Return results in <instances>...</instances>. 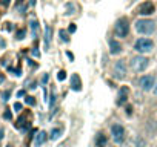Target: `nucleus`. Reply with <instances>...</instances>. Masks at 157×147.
I'll list each match as a JSON object with an SVG mask.
<instances>
[{
	"instance_id": "obj_33",
	"label": "nucleus",
	"mask_w": 157,
	"mask_h": 147,
	"mask_svg": "<svg viewBox=\"0 0 157 147\" xmlns=\"http://www.w3.org/2000/svg\"><path fill=\"white\" fill-rule=\"evenodd\" d=\"M29 5H36V0H29Z\"/></svg>"
},
{
	"instance_id": "obj_18",
	"label": "nucleus",
	"mask_w": 157,
	"mask_h": 147,
	"mask_svg": "<svg viewBox=\"0 0 157 147\" xmlns=\"http://www.w3.org/2000/svg\"><path fill=\"white\" fill-rule=\"evenodd\" d=\"M59 35H60V38H62V41H70V35H68V32H66L65 29H60L59 31Z\"/></svg>"
},
{
	"instance_id": "obj_29",
	"label": "nucleus",
	"mask_w": 157,
	"mask_h": 147,
	"mask_svg": "<svg viewBox=\"0 0 157 147\" xmlns=\"http://www.w3.org/2000/svg\"><path fill=\"white\" fill-rule=\"evenodd\" d=\"M32 55H34V57H40V54H39V51H37V47L32 49Z\"/></svg>"
},
{
	"instance_id": "obj_5",
	"label": "nucleus",
	"mask_w": 157,
	"mask_h": 147,
	"mask_svg": "<svg viewBox=\"0 0 157 147\" xmlns=\"http://www.w3.org/2000/svg\"><path fill=\"white\" fill-rule=\"evenodd\" d=\"M111 135H113V139H114L116 144H120L125 139V130L120 124H114L111 127Z\"/></svg>"
},
{
	"instance_id": "obj_22",
	"label": "nucleus",
	"mask_w": 157,
	"mask_h": 147,
	"mask_svg": "<svg viewBox=\"0 0 157 147\" xmlns=\"http://www.w3.org/2000/svg\"><path fill=\"white\" fill-rule=\"evenodd\" d=\"M25 34H26V31H25V29H20V31L17 32V38H19V40L25 38Z\"/></svg>"
},
{
	"instance_id": "obj_15",
	"label": "nucleus",
	"mask_w": 157,
	"mask_h": 147,
	"mask_svg": "<svg viewBox=\"0 0 157 147\" xmlns=\"http://www.w3.org/2000/svg\"><path fill=\"white\" fill-rule=\"evenodd\" d=\"M9 2L11 0H0V12H5L6 9H8V6H9Z\"/></svg>"
},
{
	"instance_id": "obj_26",
	"label": "nucleus",
	"mask_w": 157,
	"mask_h": 147,
	"mask_svg": "<svg viewBox=\"0 0 157 147\" xmlns=\"http://www.w3.org/2000/svg\"><path fill=\"white\" fill-rule=\"evenodd\" d=\"M54 101H56V93H54V90L51 92V100H49V106H53L54 104Z\"/></svg>"
},
{
	"instance_id": "obj_34",
	"label": "nucleus",
	"mask_w": 157,
	"mask_h": 147,
	"mask_svg": "<svg viewBox=\"0 0 157 147\" xmlns=\"http://www.w3.org/2000/svg\"><path fill=\"white\" fill-rule=\"evenodd\" d=\"M154 93H155V96H157V84H155V87H154Z\"/></svg>"
},
{
	"instance_id": "obj_2",
	"label": "nucleus",
	"mask_w": 157,
	"mask_h": 147,
	"mask_svg": "<svg viewBox=\"0 0 157 147\" xmlns=\"http://www.w3.org/2000/svg\"><path fill=\"white\" fill-rule=\"evenodd\" d=\"M152 47H154V43H152V40H149V38H139V40L136 41V44H134V49H136L137 52H142V54L151 52Z\"/></svg>"
},
{
	"instance_id": "obj_31",
	"label": "nucleus",
	"mask_w": 157,
	"mask_h": 147,
	"mask_svg": "<svg viewBox=\"0 0 157 147\" xmlns=\"http://www.w3.org/2000/svg\"><path fill=\"white\" fill-rule=\"evenodd\" d=\"M66 55H68V58H70V60H74V55H73L71 52H66Z\"/></svg>"
},
{
	"instance_id": "obj_27",
	"label": "nucleus",
	"mask_w": 157,
	"mask_h": 147,
	"mask_svg": "<svg viewBox=\"0 0 157 147\" xmlns=\"http://www.w3.org/2000/svg\"><path fill=\"white\" fill-rule=\"evenodd\" d=\"M49 80V75H48V74H45V75H43V80H42V83L43 84H46V81Z\"/></svg>"
},
{
	"instance_id": "obj_13",
	"label": "nucleus",
	"mask_w": 157,
	"mask_h": 147,
	"mask_svg": "<svg viewBox=\"0 0 157 147\" xmlns=\"http://www.w3.org/2000/svg\"><path fill=\"white\" fill-rule=\"evenodd\" d=\"M106 142H108V138L105 133H99L97 138H96V147H106Z\"/></svg>"
},
{
	"instance_id": "obj_10",
	"label": "nucleus",
	"mask_w": 157,
	"mask_h": 147,
	"mask_svg": "<svg viewBox=\"0 0 157 147\" xmlns=\"http://www.w3.org/2000/svg\"><path fill=\"white\" fill-rule=\"evenodd\" d=\"M28 116H29V113H26V116L22 115V116L17 119V122H15V127H19V129H28V127H29Z\"/></svg>"
},
{
	"instance_id": "obj_25",
	"label": "nucleus",
	"mask_w": 157,
	"mask_h": 147,
	"mask_svg": "<svg viewBox=\"0 0 157 147\" xmlns=\"http://www.w3.org/2000/svg\"><path fill=\"white\" fill-rule=\"evenodd\" d=\"M9 95H11V92L9 90H5L3 93H2V96H3V100L6 101V100H9Z\"/></svg>"
},
{
	"instance_id": "obj_30",
	"label": "nucleus",
	"mask_w": 157,
	"mask_h": 147,
	"mask_svg": "<svg viewBox=\"0 0 157 147\" xmlns=\"http://www.w3.org/2000/svg\"><path fill=\"white\" fill-rule=\"evenodd\" d=\"M23 95H25V90H19L17 92V96H23Z\"/></svg>"
},
{
	"instance_id": "obj_3",
	"label": "nucleus",
	"mask_w": 157,
	"mask_h": 147,
	"mask_svg": "<svg viewBox=\"0 0 157 147\" xmlns=\"http://www.w3.org/2000/svg\"><path fill=\"white\" fill-rule=\"evenodd\" d=\"M148 58H145L143 55H137V57H132L131 58V67L132 70H136V72H142L148 67Z\"/></svg>"
},
{
	"instance_id": "obj_9",
	"label": "nucleus",
	"mask_w": 157,
	"mask_h": 147,
	"mask_svg": "<svg viewBox=\"0 0 157 147\" xmlns=\"http://www.w3.org/2000/svg\"><path fill=\"white\" fill-rule=\"evenodd\" d=\"M71 89L76 90V92L82 90V80H80L79 74H73L71 75Z\"/></svg>"
},
{
	"instance_id": "obj_8",
	"label": "nucleus",
	"mask_w": 157,
	"mask_h": 147,
	"mask_svg": "<svg viewBox=\"0 0 157 147\" xmlns=\"http://www.w3.org/2000/svg\"><path fill=\"white\" fill-rule=\"evenodd\" d=\"M155 11V8H154V3L152 2H145V3H142L140 6H139V9H137V12L140 14V15H149V14H152Z\"/></svg>"
},
{
	"instance_id": "obj_28",
	"label": "nucleus",
	"mask_w": 157,
	"mask_h": 147,
	"mask_svg": "<svg viewBox=\"0 0 157 147\" xmlns=\"http://www.w3.org/2000/svg\"><path fill=\"white\" fill-rule=\"evenodd\" d=\"M14 109L15 110H22V104L20 103H14Z\"/></svg>"
},
{
	"instance_id": "obj_35",
	"label": "nucleus",
	"mask_w": 157,
	"mask_h": 147,
	"mask_svg": "<svg viewBox=\"0 0 157 147\" xmlns=\"http://www.w3.org/2000/svg\"><path fill=\"white\" fill-rule=\"evenodd\" d=\"M8 147H11V145H8Z\"/></svg>"
},
{
	"instance_id": "obj_4",
	"label": "nucleus",
	"mask_w": 157,
	"mask_h": 147,
	"mask_svg": "<svg viewBox=\"0 0 157 147\" xmlns=\"http://www.w3.org/2000/svg\"><path fill=\"white\" fill-rule=\"evenodd\" d=\"M114 31H116V35L119 37H126L128 32H129V21L123 17L120 20H117L116 26H114Z\"/></svg>"
},
{
	"instance_id": "obj_7",
	"label": "nucleus",
	"mask_w": 157,
	"mask_h": 147,
	"mask_svg": "<svg viewBox=\"0 0 157 147\" xmlns=\"http://www.w3.org/2000/svg\"><path fill=\"white\" fill-rule=\"evenodd\" d=\"M113 72H114L116 78H120V80L125 78V75H126V66H125V63L123 61H116Z\"/></svg>"
},
{
	"instance_id": "obj_16",
	"label": "nucleus",
	"mask_w": 157,
	"mask_h": 147,
	"mask_svg": "<svg viewBox=\"0 0 157 147\" xmlns=\"http://www.w3.org/2000/svg\"><path fill=\"white\" fill-rule=\"evenodd\" d=\"M126 93H128V89L123 87V89H122V93L119 95V104H123V103L126 101Z\"/></svg>"
},
{
	"instance_id": "obj_6",
	"label": "nucleus",
	"mask_w": 157,
	"mask_h": 147,
	"mask_svg": "<svg viewBox=\"0 0 157 147\" xmlns=\"http://www.w3.org/2000/svg\"><path fill=\"white\" fill-rule=\"evenodd\" d=\"M139 86L143 89V90H151L154 86H155V78L152 75H143L140 80H139Z\"/></svg>"
},
{
	"instance_id": "obj_17",
	"label": "nucleus",
	"mask_w": 157,
	"mask_h": 147,
	"mask_svg": "<svg viewBox=\"0 0 157 147\" xmlns=\"http://www.w3.org/2000/svg\"><path fill=\"white\" fill-rule=\"evenodd\" d=\"M31 31H32V35L37 37V34H39V23H37L36 20L31 21Z\"/></svg>"
},
{
	"instance_id": "obj_12",
	"label": "nucleus",
	"mask_w": 157,
	"mask_h": 147,
	"mask_svg": "<svg viewBox=\"0 0 157 147\" xmlns=\"http://www.w3.org/2000/svg\"><path fill=\"white\" fill-rule=\"evenodd\" d=\"M45 141H46V132H37L36 139H34V144H36L37 147H40Z\"/></svg>"
},
{
	"instance_id": "obj_24",
	"label": "nucleus",
	"mask_w": 157,
	"mask_h": 147,
	"mask_svg": "<svg viewBox=\"0 0 157 147\" xmlns=\"http://www.w3.org/2000/svg\"><path fill=\"white\" fill-rule=\"evenodd\" d=\"M76 29H77V28H76V24H74V23H71V24H70V28H68V32H70V34H73V32H76Z\"/></svg>"
},
{
	"instance_id": "obj_14",
	"label": "nucleus",
	"mask_w": 157,
	"mask_h": 147,
	"mask_svg": "<svg viewBox=\"0 0 157 147\" xmlns=\"http://www.w3.org/2000/svg\"><path fill=\"white\" fill-rule=\"evenodd\" d=\"M51 38H53V29H51V26H46L45 28V46L46 47H49Z\"/></svg>"
},
{
	"instance_id": "obj_11",
	"label": "nucleus",
	"mask_w": 157,
	"mask_h": 147,
	"mask_svg": "<svg viewBox=\"0 0 157 147\" xmlns=\"http://www.w3.org/2000/svg\"><path fill=\"white\" fill-rule=\"evenodd\" d=\"M109 51H111V54H119L120 51H122V46H120V43L119 41H116V40H109Z\"/></svg>"
},
{
	"instance_id": "obj_23",
	"label": "nucleus",
	"mask_w": 157,
	"mask_h": 147,
	"mask_svg": "<svg viewBox=\"0 0 157 147\" xmlns=\"http://www.w3.org/2000/svg\"><path fill=\"white\" fill-rule=\"evenodd\" d=\"M3 118H5V119H11V118H12V113H11L9 110H5V113H3Z\"/></svg>"
},
{
	"instance_id": "obj_1",
	"label": "nucleus",
	"mask_w": 157,
	"mask_h": 147,
	"mask_svg": "<svg viewBox=\"0 0 157 147\" xmlns=\"http://www.w3.org/2000/svg\"><path fill=\"white\" fill-rule=\"evenodd\" d=\"M155 29V23L152 20H148V18H142V20H137L136 21V31L139 34H143V35H149L152 34Z\"/></svg>"
},
{
	"instance_id": "obj_19",
	"label": "nucleus",
	"mask_w": 157,
	"mask_h": 147,
	"mask_svg": "<svg viewBox=\"0 0 157 147\" xmlns=\"http://www.w3.org/2000/svg\"><path fill=\"white\" fill-rule=\"evenodd\" d=\"M59 136H60V130H59V129H53L51 133H49V138H51V139H57Z\"/></svg>"
},
{
	"instance_id": "obj_32",
	"label": "nucleus",
	"mask_w": 157,
	"mask_h": 147,
	"mask_svg": "<svg viewBox=\"0 0 157 147\" xmlns=\"http://www.w3.org/2000/svg\"><path fill=\"white\" fill-rule=\"evenodd\" d=\"M2 138H3V129H0V141H2Z\"/></svg>"
},
{
	"instance_id": "obj_20",
	"label": "nucleus",
	"mask_w": 157,
	"mask_h": 147,
	"mask_svg": "<svg viewBox=\"0 0 157 147\" xmlns=\"http://www.w3.org/2000/svg\"><path fill=\"white\" fill-rule=\"evenodd\" d=\"M65 78H66V72H65V70H60V72L57 74V80H59V81H63Z\"/></svg>"
},
{
	"instance_id": "obj_21",
	"label": "nucleus",
	"mask_w": 157,
	"mask_h": 147,
	"mask_svg": "<svg viewBox=\"0 0 157 147\" xmlns=\"http://www.w3.org/2000/svg\"><path fill=\"white\" fill-rule=\"evenodd\" d=\"M25 101H26V104H29V106H34V104H36L34 96H26V98H25Z\"/></svg>"
}]
</instances>
